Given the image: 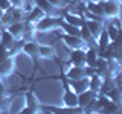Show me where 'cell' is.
I'll list each match as a JSON object with an SVG mask.
<instances>
[{
	"label": "cell",
	"instance_id": "33",
	"mask_svg": "<svg viewBox=\"0 0 122 114\" xmlns=\"http://www.w3.org/2000/svg\"><path fill=\"white\" fill-rule=\"evenodd\" d=\"M86 2H98V3H101V2H104V0H86Z\"/></svg>",
	"mask_w": 122,
	"mask_h": 114
},
{
	"label": "cell",
	"instance_id": "28",
	"mask_svg": "<svg viewBox=\"0 0 122 114\" xmlns=\"http://www.w3.org/2000/svg\"><path fill=\"white\" fill-rule=\"evenodd\" d=\"M8 56H9V50H8V47H5L3 44H0V62L5 61Z\"/></svg>",
	"mask_w": 122,
	"mask_h": 114
},
{
	"label": "cell",
	"instance_id": "24",
	"mask_svg": "<svg viewBox=\"0 0 122 114\" xmlns=\"http://www.w3.org/2000/svg\"><path fill=\"white\" fill-rule=\"evenodd\" d=\"M63 20H64V18H63ZM60 32L69 33V35H79V32H81V28H76V26H72V24H69V23L63 21Z\"/></svg>",
	"mask_w": 122,
	"mask_h": 114
},
{
	"label": "cell",
	"instance_id": "18",
	"mask_svg": "<svg viewBox=\"0 0 122 114\" xmlns=\"http://www.w3.org/2000/svg\"><path fill=\"white\" fill-rule=\"evenodd\" d=\"M34 2H35V5H37V6H40L47 15H61V14H63L61 11L56 9V8H53L51 3L47 2V0H34Z\"/></svg>",
	"mask_w": 122,
	"mask_h": 114
},
{
	"label": "cell",
	"instance_id": "23",
	"mask_svg": "<svg viewBox=\"0 0 122 114\" xmlns=\"http://www.w3.org/2000/svg\"><path fill=\"white\" fill-rule=\"evenodd\" d=\"M107 96L112 99L113 102L122 105V87H113V88L108 91V94H107Z\"/></svg>",
	"mask_w": 122,
	"mask_h": 114
},
{
	"label": "cell",
	"instance_id": "29",
	"mask_svg": "<svg viewBox=\"0 0 122 114\" xmlns=\"http://www.w3.org/2000/svg\"><path fill=\"white\" fill-rule=\"evenodd\" d=\"M11 8H12V5H11L9 0H0V9L8 11V9H11Z\"/></svg>",
	"mask_w": 122,
	"mask_h": 114
},
{
	"label": "cell",
	"instance_id": "4",
	"mask_svg": "<svg viewBox=\"0 0 122 114\" xmlns=\"http://www.w3.org/2000/svg\"><path fill=\"white\" fill-rule=\"evenodd\" d=\"M58 40L63 41L69 50H75V49H89V46L84 43V40L79 35H69L64 32H58Z\"/></svg>",
	"mask_w": 122,
	"mask_h": 114
},
{
	"label": "cell",
	"instance_id": "16",
	"mask_svg": "<svg viewBox=\"0 0 122 114\" xmlns=\"http://www.w3.org/2000/svg\"><path fill=\"white\" fill-rule=\"evenodd\" d=\"M67 79V78H66ZM70 87L75 90V93H82V91L89 90V76H84L81 79H76V81H69Z\"/></svg>",
	"mask_w": 122,
	"mask_h": 114
},
{
	"label": "cell",
	"instance_id": "27",
	"mask_svg": "<svg viewBox=\"0 0 122 114\" xmlns=\"http://www.w3.org/2000/svg\"><path fill=\"white\" fill-rule=\"evenodd\" d=\"M11 23H14V21H12V14H11V11L8 9V11H5V12H3L2 18H0V24H2L3 28H6V26L11 24Z\"/></svg>",
	"mask_w": 122,
	"mask_h": 114
},
{
	"label": "cell",
	"instance_id": "30",
	"mask_svg": "<svg viewBox=\"0 0 122 114\" xmlns=\"http://www.w3.org/2000/svg\"><path fill=\"white\" fill-rule=\"evenodd\" d=\"M0 94H8V87L3 82V79H0Z\"/></svg>",
	"mask_w": 122,
	"mask_h": 114
},
{
	"label": "cell",
	"instance_id": "20",
	"mask_svg": "<svg viewBox=\"0 0 122 114\" xmlns=\"http://www.w3.org/2000/svg\"><path fill=\"white\" fill-rule=\"evenodd\" d=\"M25 97H26V105L30 106V108H34L37 113H40V100L37 99V96L34 94V91L32 90H29V91H26L25 93Z\"/></svg>",
	"mask_w": 122,
	"mask_h": 114
},
{
	"label": "cell",
	"instance_id": "34",
	"mask_svg": "<svg viewBox=\"0 0 122 114\" xmlns=\"http://www.w3.org/2000/svg\"><path fill=\"white\" fill-rule=\"evenodd\" d=\"M3 29H5V28H3V26L0 24V37H2V30H3Z\"/></svg>",
	"mask_w": 122,
	"mask_h": 114
},
{
	"label": "cell",
	"instance_id": "21",
	"mask_svg": "<svg viewBox=\"0 0 122 114\" xmlns=\"http://www.w3.org/2000/svg\"><path fill=\"white\" fill-rule=\"evenodd\" d=\"M96 41H98V52H99V53H101V52L107 47V46L112 43V41H110V37H108V32L105 30V26H104V30L101 32V35L98 37Z\"/></svg>",
	"mask_w": 122,
	"mask_h": 114
},
{
	"label": "cell",
	"instance_id": "1",
	"mask_svg": "<svg viewBox=\"0 0 122 114\" xmlns=\"http://www.w3.org/2000/svg\"><path fill=\"white\" fill-rule=\"evenodd\" d=\"M63 21V15H46L34 26H35L37 33H53L61 29Z\"/></svg>",
	"mask_w": 122,
	"mask_h": 114
},
{
	"label": "cell",
	"instance_id": "26",
	"mask_svg": "<svg viewBox=\"0 0 122 114\" xmlns=\"http://www.w3.org/2000/svg\"><path fill=\"white\" fill-rule=\"evenodd\" d=\"M9 11H11V14H12V21H25L26 12L23 11V8H15V6H12Z\"/></svg>",
	"mask_w": 122,
	"mask_h": 114
},
{
	"label": "cell",
	"instance_id": "6",
	"mask_svg": "<svg viewBox=\"0 0 122 114\" xmlns=\"http://www.w3.org/2000/svg\"><path fill=\"white\" fill-rule=\"evenodd\" d=\"M15 62H17V56H8L5 61L0 62V79L8 78L15 71Z\"/></svg>",
	"mask_w": 122,
	"mask_h": 114
},
{
	"label": "cell",
	"instance_id": "11",
	"mask_svg": "<svg viewBox=\"0 0 122 114\" xmlns=\"http://www.w3.org/2000/svg\"><path fill=\"white\" fill-rule=\"evenodd\" d=\"M86 11L89 14L95 15L98 20H102V21L107 20V17L104 14V9H102V5L98 3V2H86Z\"/></svg>",
	"mask_w": 122,
	"mask_h": 114
},
{
	"label": "cell",
	"instance_id": "19",
	"mask_svg": "<svg viewBox=\"0 0 122 114\" xmlns=\"http://www.w3.org/2000/svg\"><path fill=\"white\" fill-rule=\"evenodd\" d=\"M98 56H99L98 49L96 47H89L86 50V66L95 67L96 66V61H98Z\"/></svg>",
	"mask_w": 122,
	"mask_h": 114
},
{
	"label": "cell",
	"instance_id": "31",
	"mask_svg": "<svg viewBox=\"0 0 122 114\" xmlns=\"http://www.w3.org/2000/svg\"><path fill=\"white\" fill-rule=\"evenodd\" d=\"M9 2H11V5L15 6V8H21V5H23L25 0H9Z\"/></svg>",
	"mask_w": 122,
	"mask_h": 114
},
{
	"label": "cell",
	"instance_id": "36",
	"mask_svg": "<svg viewBox=\"0 0 122 114\" xmlns=\"http://www.w3.org/2000/svg\"><path fill=\"white\" fill-rule=\"evenodd\" d=\"M0 113H3V111H2V109H0Z\"/></svg>",
	"mask_w": 122,
	"mask_h": 114
},
{
	"label": "cell",
	"instance_id": "5",
	"mask_svg": "<svg viewBox=\"0 0 122 114\" xmlns=\"http://www.w3.org/2000/svg\"><path fill=\"white\" fill-rule=\"evenodd\" d=\"M102 9L107 18H116L119 17V11H121V0H104L101 2Z\"/></svg>",
	"mask_w": 122,
	"mask_h": 114
},
{
	"label": "cell",
	"instance_id": "14",
	"mask_svg": "<svg viewBox=\"0 0 122 114\" xmlns=\"http://www.w3.org/2000/svg\"><path fill=\"white\" fill-rule=\"evenodd\" d=\"M40 59H56V47L52 44H40Z\"/></svg>",
	"mask_w": 122,
	"mask_h": 114
},
{
	"label": "cell",
	"instance_id": "10",
	"mask_svg": "<svg viewBox=\"0 0 122 114\" xmlns=\"http://www.w3.org/2000/svg\"><path fill=\"white\" fill-rule=\"evenodd\" d=\"M6 29L9 30V33L15 40H23L25 38V30H26V23L25 21H14L9 26H6Z\"/></svg>",
	"mask_w": 122,
	"mask_h": 114
},
{
	"label": "cell",
	"instance_id": "22",
	"mask_svg": "<svg viewBox=\"0 0 122 114\" xmlns=\"http://www.w3.org/2000/svg\"><path fill=\"white\" fill-rule=\"evenodd\" d=\"M15 41H17V40H15V38L11 35L9 30H8L6 28L2 30V37H0V44H3L5 47H8V50H9V47L15 43Z\"/></svg>",
	"mask_w": 122,
	"mask_h": 114
},
{
	"label": "cell",
	"instance_id": "3",
	"mask_svg": "<svg viewBox=\"0 0 122 114\" xmlns=\"http://www.w3.org/2000/svg\"><path fill=\"white\" fill-rule=\"evenodd\" d=\"M21 53L29 56L34 67L37 68L38 61H40V43L37 40H25L23 41V47H21Z\"/></svg>",
	"mask_w": 122,
	"mask_h": 114
},
{
	"label": "cell",
	"instance_id": "12",
	"mask_svg": "<svg viewBox=\"0 0 122 114\" xmlns=\"http://www.w3.org/2000/svg\"><path fill=\"white\" fill-rule=\"evenodd\" d=\"M46 15H47V14H46L40 6H37V5H35L28 14H26L25 21H26V23H30V24H35V23H38V21L41 20V18H44Z\"/></svg>",
	"mask_w": 122,
	"mask_h": 114
},
{
	"label": "cell",
	"instance_id": "13",
	"mask_svg": "<svg viewBox=\"0 0 122 114\" xmlns=\"http://www.w3.org/2000/svg\"><path fill=\"white\" fill-rule=\"evenodd\" d=\"M96 97H98V93H95V91H92V90L82 91V93L78 94V106L81 109H84L87 105H90Z\"/></svg>",
	"mask_w": 122,
	"mask_h": 114
},
{
	"label": "cell",
	"instance_id": "8",
	"mask_svg": "<svg viewBox=\"0 0 122 114\" xmlns=\"http://www.w3.org/2000/svg\"><path fill=\"white\" fill-rule=\"evenodd\" d=\"M86 50L87 49H75L69 52V62L70 66H86Z\"/></svg>",
	"mask_w": 122,
	"mask_h": 114
},
{
	"label": "cell",
	"instance_id": "35",
	"mask_svg": "<svg viewBox=\"0 0 122 114\" xmlns=\"http://www.w3.org/2000/svg\"><path fill=\"white\" fill-rule=\"evenodd\" d=\"M3 12H5V11H3V9H0V18H2V15H3Z\"/></svg>",
	"mask_w": 122,
	"mask_h": 114
},
{
	"label": "cell",
	"instance_id": "9",
	"mask_svg": "<svg viewBox=\"0 0 122 114\" xmlns=\"http://www.w3.org/2000/svg\"><path fill=\"white\" fill-rule=\"evenodd\" d=\"M61 15H63L64 21L69 23V24H72V26L82 28V26L86 24V20H84L82 15H81V14H76V12H73V11H64Z\"/></svg>",
	"mask_w": 122,
	"mask_h": 114
},
{
	"label": "cell",
	"instance_id": "2",
	"mask_svg": "<svg viewBox=\"0 0 122 114\" xmlns=\"http://www.w3.org/2000/svg\"><path fill=\"white\" fill-rule=\"evenodd\" d=\"M61 81H63V85H64V94H63V99H61V109H75L78 108V93H75V90L70 87L69 81L66 79V76L61 73Z\"/></svg>",
	"mask_w": 122,
	"mask_h": 114
},
{
	"label": "cell",
	"instance_id": "7",
	"mask_svg": "<svg viewBox=\"0 0 122 114\" xmlns=\"http://www.w3.org/2000/svg\"><path fill=\"white\" fill-rule=\"evenodd\" d=\"M63 75L67 78V81H76V79H81L84 78L86 75V66L81 67V66H69L66 70L63 71Z\"/></svg>",
	"mask_w": 122,
	"mask_h": 114
},
{
	"label": "cell",
	"instance_id": "17",
	"mask_svg": "<svg viewBox=\"0 0 122 114\" xmlns=\"http://www.w3.org/2000/svg\"><path fill=\"white\" fill-rule=\"evenodd\" d=\"M102 82H104V78L99 73H93L92 76H89V90L95 91V93H99V90L102 87Z\"/></svg>",
	"mask_w": 122,
	"mask_h": 114
},
{
	"label": "cell",
	"instance_id": "32",
	"mask_svg": "<svg viewBox=\"0 0 122 114\" xmlns=\"http://www.w3.org/2000/svg\"><path fill=\"white\" fill-rule=\"evenodd\" d=\"M119 20L122 23V0H121V11H119Z\"/></svg>",
	"mask_w": 122,
	"mask_h": 114
},
{
	"label": "cell",
	"instance_id": "15",
	"mask_svg": "<svg viewBox=\"0 0 122 114\" xmlns=\"http://www.w3.org/2000/svg\"><path fill=\"white\" fill-rule=\"evenodd\" d=\"M79 37L84 40V43H86L89 47H96L98 49V41L96 38H95L93 35H92V32L89 30V28H87V24H84L81 28V32H79Z\"/></svg>",
	"mask_w": 122,
	"mask_h": 114
},
{
	"label": "cell",
	"instance_id": "25",
	"mask_svg": "<svg viewBox=\"0 0 122 114\" xmlns=\"http://www.w3.org/2000/svg\"><path fill=\"white\" fill-rule=\"evenodd\" d=\"M47 2L51 3L53 8H56L58 11L63 12V11H66L67 8L72 5V2H73V0H47Z\"/></svg>",
	"mask_w": 122,
	"mask_h": 114
}]
</instances>
